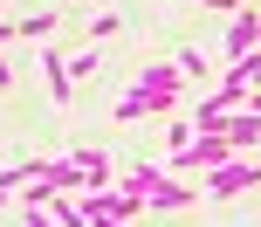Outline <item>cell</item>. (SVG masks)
Returning <instances> with one entry per match:
<instances>
[{"label":"cell","mask_w":261,"mask_h":227,"mask_svg":"<svg viewBox=\"0 0 261 227\" xmlns=\"http://www.w3.org/2000/svg\"><path fill=\"white\" fill-rule=\"evenodd\" d=\"M227 159H241L234 138H227V131H199L193 145H179V152L165 159V172H220Z\"/></svg>","instance_id":"1"},{"label":"cell","mask_w":261,"mask_h":227,"mask_svg":"<svg viewBox=\"0 0 261 227\" xmlns=\"http://www.w3.org/2000/svg\"><path fill=\"white\" fill-rule=\"evenodd\" d=\"M179 83H186V76H179V62H144L130 90H144L158 117H172V110H179Z\"/></svg>","instance_id":"2"},{"label":"cell","mask_w":261,"mask_h":227,"mask_svg":"<svg viewBox=\"0 0 261 227\" xmlns=\"http://www.w3.org/2000/svg\"><path fill=\"white\" fill-rule=\"evenodd\" d=\"M248 186H261L254 152H241V159H227L220 172H206V200H234V193H248Z\"/></svg>","instance_id":"3"},{"label":"cell","mask_w":261,"mask_h":227,"mask_svg":"<svg viewBox=\"0 0 261 227\" xmlns=\"http://www.w3.org/2000/svg\"><path fill=\"white\" fill-rule=\"evenodd\" d=\"M254 41H261V7H248V0H241V7L227 14V48H220V69H227V62H241V55H254Z\"/></svg>","instance_id":"4"},{"label":"cell","mask_w":261,"mask_h":227,"mask_svg":"<svg viewBox=\"0 0 261 227\" xmlns=\"http://www.w3.org/2000/svg\"><path fill=\"white\" fill-rule=\"evenodd\" d=\"M41 83H48L55 110H69V96H76V76H69V55H55L48 41H41Z\"/></svg>","instance_id":"5"},{"label":"cell","mask_w":261,"mask_h":227,"mask_svg":"<svg viewBox=\"0 0 261 227\" xmlns=\"http://www.w3.org/2000/svg\"><path fill=\"white\" fill-rule=\"evenodd\" d=\"M69 159L83 165V179H90V186H117V159H110V152L83 145V152H69ZM90 186H83V193H90Z\"/></svg>","instance_id":"6"},{"label":"cell","mask_w":261,"mask_h":227,"mask_svg":"<svg viewBox=\"0 0 261 227\" xmlns=\"http://www.w3.org/2000/svg\"><path fill=\"white\" fill-rule=\"evenodd\" d=\"M41 186H55V193H83L90 179H83L76 159H41Z\"/></svg>","instance_id":"7"},{"label":"cell","mask_w":261,"mask_h":227,"mask_svg":"<svg viewBox=\"0 0 261 227\" xmlns=\"http://www.w3.org/2000/svg\"><path fill=\"white\" fill-rule=\"evenodd\" d=\"M172 62H179V76H186V83H199V90H213V83H220V62H206L199 48H179Z\"/></svg>","instance_id":"8"},{"label":"cell","mask_w":261,"mask_h":227,"mask_svg":"<svg viewBox=\"0 0 261 227\" xmlns=\"http://www.w3.org/2000/svg\"><path fill=\"white\" fill-rule=\"evenodd\" d=\"M227 138H234V152H254L261 145V117L254 110H234V117H227Z\"/></svg>","instance_id":"9"},{"label":"cell","mask_w":261,"mask_h":227,"mask_svg":"<svg viewBox=\"0 0 261 227\" xmlns=\"http://www.w3.org/2000/svg\"><path fill=\"white\" fill-rule=\"evenodd\" d=\"M55 21H62V14H55V7H41V14H21L14 28H21L28 41H48V35H55Z\"/></svg>","instance_id":"10"},{"label":"cell","mask_w":261,"mask_h":227,"mask_svg":"<svg viewBox=\"0 0 261 227\" xmlns=\"http://www.w3.org/2000/svg\"><path fill=\"white\" fill-rule=\"evenodd\" d=\"M144 117H158V110H151V96H144V90H124V104H117V124H144Z\"/></svg>","instance_id":"11"},{"label":"cell","mask_w":261,"mask_h":227,"mask_svg":"<svg viewBox=\"0 0 261 227\" xmlns=\"http://www.w3.org/2000/svg\"><path fill=\"white\" fill-rule=\"evenodd\" d=\"M96 69H103V55H96V41H90V48H83V55H69V76H76V83H90Z\"/></svg>","instance_id":"12"},{"label":"cell","mask_w":261,"mask_h":227,"mask_svg":"<svg viewBox=\"0 0 261 227\" xmlns=\"http://www.w3.org/2000/svg\"><path fill=\"white\" fill-rule=\"evenodd\" d=\"M165 138H172V152H179V145H193V138H199L193 110H186V117H165Z\"/></svg>","instance_id":"13"},{"label":"cell","mask_w":261,"mask_h":227,"mask_svg":"<svg viewBox=\"0 0 261 227\" xmlns=\"http://www.w3.org/2000/svg\"><path fill=\"white\" fill-rule=\"evenodd\" d=\"M117 28H124L117 14H90V41H110V35H117Z\"/></svg>","instance_id":"14"},{"label":"cell","mask_w":261,"mask_h":227,"mask_svg":"<svg viewBox=\"0 0 261 227\" xmlns=\"http://www.w3.org/2000/svg\"><path fill=\"white\" fill-rule=\"evenodd\" d=\"M28 227H62V220H55L48 207H28Z\"/></svg>","instance_id":"15"},{"label":"cell","mask_w":261,"mask_h":227,"mask_svg":"<svg viewBox=\"0 0 261 227\" xmlns=\"http://www.w3.org/2000/svg\"><path fill=\"white\" fill-rule=\"evenodd\" d=\"M7 83H14V62H7V55H0V90H7Z\"/></svg>","instance_id":"16"},{"label":"cell","mask_w":261,"mask_h":227,"mask_svg":"<svg viewBox=\"0 0 261 227\" xmlns=\"http://www.w3.org/2000/svg\"><path fill=\"white\" fill-rule=\"evenodd\" d=\"M14 35H21V28H14V21H7V14H0V41H14Z\"/></svg>","instance_id":"17"},{"label":"cell","mask_w":261,"mask_h":227,"mask_svg":"<svg viewBox=\"0 0 261 227\" xmlns=\"http://www.w3.org/2000/svg\"><path fill=\"white\" fill-rule=\"evenodd\" d=\"M241 110H254V117H261V90H248V104H241Z\"/></svg>","instance_id":"18"},{"label":"cell","mask_w":261,"mask_h":227,"mask_svg":"<svg viewBox=\"0 0 261 227\" xmlns=\"http://www.w3.org/2000/svg\"><path fill=\"white\" fill-rule=\"evenodd\" d=\"M254 165H261V145H254Z\"/></svg>","instance_id":"19"},{"label":"cell","mask_w":261,"mask_h":227,"mask_svg":"<svg viewBox=\"0 0 261 227\" xmlns=\"http://www.w3.org/2000/svg\"><path fill=\"white\" fill-rule=\"evenodd\" d=\"M96 7H110V0H96Z\"/></svg>","instance_id":"20"}]
</instances>
